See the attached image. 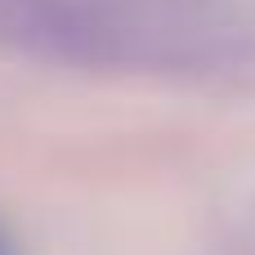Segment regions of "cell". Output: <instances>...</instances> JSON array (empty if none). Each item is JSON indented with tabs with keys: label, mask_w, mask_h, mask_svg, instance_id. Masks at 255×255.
Segmentation results:
<instances>
[{
	"label": "cell",
	"mask_w": 255,
	"mask_h": 255,
	"mask_svg": "<svg viewBox=\"0 0 255 255\" xmlns=\"http://www.w3.org/2000/svg\"><path fill=\"white\" fill-rule=\"evenodd\" d=\"M242 31L215 0H0V45L67 67H215Z\"/></svg>",
	"instance_id": "1"
},
{
	"label": "cell",
	"mask_w": 255,
	"mask_h": 255,
	"mask_svg": "<svg viewBox=\"0 0 255 255\" xmlns=\"http://www.w3.org/2000/svg\"><path fill=\"white\" fill-rule=\"evenodd\" d=\"M0 255H18V247H13V242L4 238V229H0Z\"/></svg>",
	"instance_id": "2"
}]
</instances>
